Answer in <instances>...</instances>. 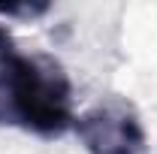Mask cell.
<instances>
[{
  "instance_id": "obj_1",
  "label": "cell",
  "mask_w": 157,
  "mask_h": 154,
  "mask_svg": "<svg viewBox=\"0 0 157 154\" xmlns=\"http://www.w3.org/2000/svg\"><path fill=\"white\" fill-rule=\"evenodd\" d=\"M0 124L55 139L73 130V85L55 58L18 52L0 24Z\"/></svg>"
},
{
  "instance_id": "obj_2",
  "label": "cell",
  "mask_w": 157,
  "mask_h": 154,
  "mask_svg": "<svg viewBox=\"0 0 157 154\" xmlns=\"http://www.w3.org/2000/svg\"><path fill=\"white\" fill-rule=\"evenodd\" d=\"M78 142L88 154H145L148 151V136L139 121L136 109L121 100L109 97L97 103L94 109L82 112L73 124Z\"/></svg>"
},
{
  "instance_id": "obj_3",
  "label": "cell",
  "mask_w": 157,
  "mask_h": 154,
  "mask_svg": "<svg viewBox=\"0 0 157 154\" xmlns=\"http://www.w3.org/2000/svg\"><path fill=\"white\" fill-rule=\"evenodd\" d=\"M42 12H48V3H24V6H0V15L6 18H36Z\"/></svg>"
}]
</instances>
